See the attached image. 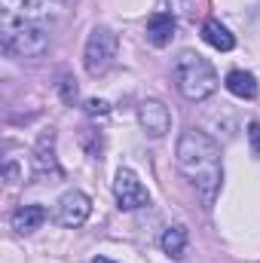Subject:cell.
Instances as JSON below:
<instances>
[{"mask_svg":"<svg viewBox=\"0 0 260 263\" xmlns=\"http://www.w3.org/2000/svg\"><path fill=\"white\" fill-rule=\"evenodd\" d=\"M178 168L181 175L190 181L196 196L202 199L205 208H211V202L220 190L224 181V168H220V147L199 129H190L178 138Z\"/></svg>","mask_w":260,"mask_h":263,"instance_id":"obj_1","label":"cell"},{"mask_svg":"<svg viewBox=\"0 0 260 263\" xmlns=\"http://www.w3.org/2000/svg\"><path fill=\"white\" fill-rule=\"evenodd\" d=\"M0 43L12 59H40L49 49V28L43 22L22 18L9 9L0 12Z\"/></svg>","mask_w":260,"mask_h":263,"instance_id":"obj_2","label":"cell"},{"mask_svg":"<svg viewBox=\"0 0 260 263\" xmlns=\"http://www.w3.org/2000/svg\"><path fill=\"white\" fill-rule=\"evenodd\" d=\"M175 83L187 101H205L217 89V73L199 52H181L175 62Z\"/></svg>","mask_w":260,"mask_h":263,"instance_id":"obj_3","label":"cell"},{"mask_svg":"<svg viewBox=\"0 0 260 263\" xmlns=\"http://www.w3.org/2000/svg\"><path fill=\"white\" fill-rule=\"evenodd\" d=\"M117 49H120V40H117V34L110 28H104V25L92 28L89 37H86V46H83V67H86V73L89 77L107 73L114 67V62H117Z\"/></svg>","mask_w":260,"mask_h":263,"instance_id":"obj_4","label":"cell"},{"mask_svg":"<svg viewBox=\"0 0 260 263\" xmlns=\"http://www.w3.org/2000/svg\"><path fill=\"white\" fill-rule=\"evenodd\" d=\"M89 214H92V199L86 196L83 190H67L65 196L55 202V211H52L55 223L59 227H67V230L83 227L89 220Z\"/></svg>","mask_w":260,"mask_h":263,"instance_id":"obj_5","label":"cell"},{"mask_svg":"<svg viewBox=\"0 0 260 263\" xmlns=\"http://www.w3.org/2000/svg\"><path fill=\"white\" fill-rule=\"evenodd\" d=\"M114 196H117V205L123 211H138L150 202V193L147 187L141 184V178L132 172V168H120L117 178H114Z\"/></svg>","mask_w":260,"mask_h":263,"instance_id":"obj_6","label":"cell"},{"mask_svg":"<svg viewBox=\"0 0 260 263\" xmlns=\"http://www.w3.org/2000/svg\"><path fill=\"white\" fill-rule=\"evenodd\" d=\"M138 120H141V126H144V132H147L150 138H162L165 132L172 129V114H169V107H165L162 101H156V98H147V101L138 107Z\"/></svg>","mask_w":260,"mask_h":263,"instance_id":"obj_7","label":"cell"},{"mask_svg":"<svg viewBox=\"0 0 260 263\" xmlns=\"http://www.w3.org/2000/svg\"><path fill=\"white\" fill-rule=\"evenodd\" d=\"M34 172L40 178H59L62 168H59V159H55V132H43L37 138V147H34Z\"/></svg>","mask_w":260,"mask_h":263,"instance_id":"obj_8","label":"cell"},{"mask_svg":"<svg viewBox=\"0 0 260 263\" xmlns=\"http://www.w3.org/2000/svg\"><path fill=\"white\" fill-rule=\"evenodd\" d=\"M3 9H9L22 18H31V22H46L55 15L52 0H3Z\"/></svg>","mask_w":260,"mask_h":263,"instance_id":"obj_9","label":"cell"},{"mask_svg":"<svg viewBox=\"0 0 260 263\" xmlns=\"http://www.w3.org/2000/svg\"><path fill=\"white\" fill-rule=\"evenodd\" d=\"M43 220H46V208L43 205H22L9 217V223H12L15 233H34V230L43 227Z\"/></svg>","mask_w":260,"mask_h":263,"instance_id":"obj_10","label":"cell"},{"mask_svg":"<svg viewBox=\"0 0 260 263\" xmlns=\"http://www.w3.org/2000/svg\"><path fill=\"white\" fill-rule=\"evenodd\" d=\"M175 37V15L172 12H156L147 22V40L153 46H169Z\"/></svg>","mask_w":260,"mask_h":263,"instance_id":"obj_11","label":"cell"},{"mask_svg":"<svg viewBox=\"0 0 260 263\" xmlns=\"http://www.w3.org/2000/svg\"><path fill=\"white\" fill-rule=\"evenodd\" d=\"M224 86L236 95V98H242V101H251V98H257V77L254 73H248V70H230L227 73V80H224Z\"/></svg>","mask_w":260,"mask_h":263,"instance_id":"obj_12","label":"cell"},{"mask_svg":"<svg viewBox=\"0 0 260 263\" xmlns=\"http://www.w3.org/2000/svg\"><path fill=\"white\" fill-rule=\"evenodd\" d=\"M202 40H205L208 46H214L217 52H230V49L236 46V37H233L217 18H205V25H202Z\"/></svg>","mask_w":260,"mask_h":263,"instance_id":"obj_13","label":"cell"},{"mask_svg":"<svg viewBox=\"0 0 260 263\" xmlns=\"http://www.w3.org/2000/svg\"><path fill=\"white\" fill-rule=\"evenodd\" d=\"M159 245H162V251H165L172 260H181V257H184V251H187V227H181V223L169 227V230L162 233Z\"/></svg>","mask_w":260,"mask_h":263,"instance_id":"obj_14","label":"cell"},{"mask_svg":"<svg viewBox=\"0 0 260 263\" xmlns=\"http://www.w3.org/2000/svg\"><path fill=\"white\" fill-rule=\"evenodd\" d=\"M3 181H6L9 187H15V184L25 181V168L15 162V156H6V159H3Z\"/></svg>","mask_w":260,"mask_h":263,"instance_id":"obj_15","label":"cell"},{"mask_svg":"<svg viewBox=\"0 0 260 263\" xmlns=\"http://www.w3.org/2000/svg\"><path fill=\"white\" fill-rule=\"evenodd\" d=\"M59 95H62V101H65V104H73V101L80 98L77 80H70V77H62V83H59Z\"/></svg>","mask_w":260,"mask_h":263,"instance_id":"obj_16","label":"cell"},{"mask_svg":"<svg viewBox=\"0 0 260 263\" xmlns=\"http://www.w3.org/2000/svg\"><path fill=\"white\" fill-rule=\"evenodd\" d=\"M107 110H110V104L101 101V98H89L86 101V114L89 117H107Z\"/></svg>","mask_w":260,"mask_h":263,"instance_id":"obj_17","label":"cell"},{"mask_svg":"<svg viewBox=\"0 0 260 263\" xmlns=\"http://www.w3.org/2000/svg\"><path fill=\"white\" fill-rule=\"evenodd\" d=\"M248 144H251V153L260 156V123H248Z\"/></svg>","mask_w":260,"mask_h":263,"instance_id":"obj_18","label":"cell"},{"mask_svg":"<svg viewBox=\"0 0 260 263\" xmlns=\"http://www.w3.org/2000/svg\"><path fill=\"white\" fill-rule=\"evenodd\" d=\"M165 6H169L172 15H184V12L193 9V0H165Z\"/></svg>","mask_w":260,"mask_h":263,"instance_id":"obj_19","label":"cell"},{"mask_svg":"<svg viewBox=\"0 0 260 263\" xmlns=\"http://www.w3.org/2000/svg\"><path fill=\"white\" fill-rule=\"evenodd\" d=\"M92 263H117V260H110V257H92Z\"/></svg>","mask_w":260,"mask_h":263,"instance_id":"obj_20","label":"cell"}]
</instances>
